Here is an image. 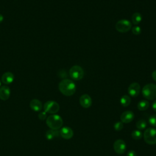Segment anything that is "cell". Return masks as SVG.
Instances as JSON below:
<instances>
[{
	"label": "cell",
	"mask_w": 156,
	"mask_h": 156,
	"mask_svg": "<svg viewBox=\"0 0 156 156\" xmlns=\"http://www.w3.org/2000/svg\"><path fill=\"white\" fill-rule=\"evenodd\" d=\"M132 27L131 23L127 20H120L115 24L116 29L121 33L127 32Z\"/></svg>",
	"instance_id": "7"
},
{
	"label": "cell",
	"mask_w": 156,
	"mask_h": 156,
	"mask_svg": "<svg viewBox=\"0 0 156 156\" xmlns=\"http://www.w3.org/2000/svg\"><path fill=\"white\" fill-rule=\"evenodd\" d=\"M131 102V99L128 95H124L120 99V103L123 107H127Z\"/></svg>",
	"instance_id": "18"
},
{
	"label": "cell",
	"mask_w": 156,
	"mask_h": 156,
	"mask_svg": "<svg viewBox=\"0 0 156 156\" xmlns=\"http://www.w3.org/2000/svg\"><path fill=\"white\" fill-rule=\"evenodd\" d=\"M152 107L153 110H154L155 112H156V100H155V101L152 102Z\"/></svg>",
	"instance_id": "28"
},
{
	"label": "cell",
	"mask_w": 156,
	"mask_h": 156,
	"mask_svg": "<svg viewBox=\"0 0 156 156\" xmlns=\"http://www.w3.org/2000/svg\"><path fill=\"white\" fill-rule=\"evenodd\" d=\"M149 103L146 100H142L140 101L137 104V108L140 111H144L148 108Z\"/></svg>",
	"instance_id": "17"
},
{
	"label": "cell",
	"mask_w": 156,
	"mask_h": 156,
	"mask_svg": "<svg viewBox=\"0 0 156 156\" xmlns=\"http://www.w3.org/2000/svg\"><path fill=\"white\" fill-rule=\"evenodd\" d=\"M114 129L116 131H120L123 129L124 125L123 123L121 121H116L115 124H114Z\"/></svg>",
	"instance_id": "23"
},
{
	"label": "cell",
	"mask_w": 156,
	"mask_h": 156,
	"mask_svg": "<svg viewBox=\"0 0 156 156\" xmlns=\"http://www.w3.org/2000/svg\"><path fill=\"white\" fill-rule=\"evenodd\" d=\"M113 149L116 153L118 154H122L126 150V144L124 140L118 139L113 143Z\"/></svg>",
	"instance_id": "8"
},
{
	"label": "cell",
	"mask_w": 156,
	"mask_h": 156,
	"mask_svg": "<svg viewBox=\"0 0 156 156\" xmlns=\"http://www.w3.org/2000/svg\"><path fill=\"white\" fill-rule=\"evenodd\" d=\"M142 94L147 100L156 99V85L148 83L144 85L142 89Z\"/></svg>",
	"instance_id": "3"
},
{
	"label": "cell",
	"mask_w": 156,
	"mask_h": 156,
	"mask_svg": "<svg viewBox=\"0 0 156 156\" xmlns=\"http://www.w3.org/2000/svg\"><path fill=\"white\" fill-rule=\"evenodd\" d=\"M46 122L51 129L58 130L63 125V119L60 116L53 114L47 117Z\"/></svg>",
	"instance_id": "2"
},
{
	"label": "cell",
	"mask_w": 156,
	"mask_h": 156,
	"mask_svg": "<svg viewBox=\"0 0 156 156\" xmlns=\"http://www.w3.org/2000/svg\"><path fill=\"white\" fill-rule=\"evenodd\" d=\"M3 20H4V17H3V16H2L1 14H0V23L2 22Z\"/></svg>",
	"instance_id": "29"
},
{
	"label": "cell",
	"mask_w": 156,
	"mask_h": 156,
	"mask_svg": "<svg viewBox=\"0 0 156 156\" xmlns=\"http://www.w3.org/2000/svg\"><path fill=\"white\" fill-rule=\"evenodd\" d=\"M79 103L83 108H88L91 105L92 100L88 94H83L79 98Z\"/></svg>",
	"instance_id": "10"
},
{
	"label": "cell",
	"mask_w": 156,
	"mask_h": 156,
	"mask_svg": "<svg viewBox=\"0 0 156 156\" xmlns=\"http://www.w3.org/2000/svg\"><path fill=\"white\" fill-rule=\"evenodd\" d=\"M141 20H142V16L140 13L135 12L132 15V21L134 24L135 25L138 24L141 21Z\"/></svg>",
	"instance_id": "19"
},
{
	"label": "cell",
	"mask_w": 156,
	"mask_h": 156,
	"mask_svg": "<svg viewBox=\"0 0 156 156\" xmlns=\"http://www.w3.org/2000/svg\"><path fill=\"white\" fill-rule=\"evenodd\" d=\"M60 136V132L58 130H48L46 133V137L48 140H52L55 137H58Z\"/></svg>",
	"instance_id": "16"
},
{
	"label": "cell",
	"mask_w": 156,
	"mask_h": 156,
	"mask_svg": "<svg viewBox=\"0 0 156 156\" xmlns=\"http://www.w3.org/2000/svg\"><path fill=\"white\" fill-rule=\"evenodd\" d=\"M152 79L156 82V70H155L152 72Z\"/></svg>",
	"instance_id": "27"
},
{
	"label": "cell",
	"mask_w": 156,
	"mask_h": 156,
	"mask_svg": "<svg viewBox=\"0 0 156 156\" xmlns=\"http://www.w3.org/2000/svg\"><path fill=\"white\" fill-rule=\"evenodd\" d=\"M148 121L151 126L156 127V114H154L150 116V117L149 118Z\"/></svg>",
	"instance_id": "22"
},
{
	"label": "cell",
	"mask_w": 156,
	"mask_h": 156,
	"mask_svg": "<svg viewBox=\"0 0 156 156\" xmlns=\"http://www.w3.org/2000/svg\"><path fill=\"white\" fill-rule=\"evenodd\" d=\"M144 141L150 145L156 144V129L149 127L144 132L143 134Z\"/></svg>",
	"instance_id": "4"
},
{
	"label": "cell",
	"mask_w": 156,
	"mask_h": 156,
	"mask_svg": "<svg viewBox=\"0 0 156 156\" xmlns=\"http://www.w3.org/2000/svg\"><path fill=\"white\" fill-rule=\"evenodd\" d=\"M134 118V114L132 111L127 110L124 112L120 116L121 121L122 123H129L133 121Z\"/></svg>",
	"instance_id": "12"
},
{
	"label": "cell",
	"mask_w": 156,
	"mask_h": 156,
	"mask_svg": "<svg viewBox=\"0 0 156 156\" xmlns=\"http://www.w3.org/2000/svg\"><path fill=\"white\" fill-rule=\"evenodd\" d=\"M29 106L30 108L35 112H40L43 108L41 102L37 99H34L31 100L29 103Z\"/></svg>",
	"instance_id": "14"
},
{
	"label": "cell",
	"mask_w": 156,
	"mask_h": 156,
	"mask_svg": "<svg viewBox=\"0 0 156 156\" xmlns=\"http://www.w3.org/2000/svg\"><path fill=\"white\" fill-rule=\"evenodd\" d=\"M14 75L11 72H6L3 74L1 77V80L4 84L8 85L11 83L14 80Z\"/></svg>",
	"instance_id": "15"
},
{
	"label": "cell",
	"mask_w": 156,
	"mask_h": 156,
	"mask_svg": "<svg viewBox=\"0 0 156 156\" xmlns=\"http://www.w3.org/2000/svg\"><path fill=\"white\" fill-rule=\"evenodd\" d=\"M44 111L47 113L55 114L57 113L60 109L59 104L54 101H48L46 102L43 106Z\"/></svg>",
	"instance_id": "6"
},
{
	"label": "cell",
	"mask_w": 156,
	"mask_h": 156,
	"mask_svg": "<svg viewBox=\"0 0 156 156\" xmlns=\"http://www.w3.org/2000/svg\"><path fill=\"white\" fill-rule=\"evenodd\" d=\"M1 86V81H0V87Z\"/></svg>",
	"instance_id": "30"
},
{
	"label": "cell",
	"mask_w": 156,
	"mask_h": 156,
	"mask_svg": "<svg viewBox=\"0 0 156 156\" xmlns=\"http://www.w3.org/2000/svg\"><path fill=\"white\" fill-rule=\"evenodd\" d=\"M127 156H136V154L135 151H134L133 150H130L127 152Z\"/></svg>",
	"instance_id": "26"
},
{
	"label": "cell",
	"mask_w": 156,
	"mask_h": 156,
	"mask_svg": "<svg viewBox=\"0 0 156 156\" xmlns=\"http://www.w3.org/2000/svg\"><path fill=\"white\" fill-rule=\"evenodd\" d=\"M132 33L133 34H135V35H139L141 32V27L140 26H135L132 27Z\"/></svg>",
	"instance_id": "24"
},
{
	"label": "cell",
	"mask_w": 156,
	"mask_h": 156,
	"mask_svg": "<svg viewBox=\"0 0 156 156\" xmlns=\"http://www.w3.org/2000/svg\"><path fill=\"white\" fill-rule=\"evenodd\" d=\"M60 135L64 139L69 140L71 139L74 135L73 130L68 126H65L61 128L59 131Z\"/></svg>",
	"instance_id": "11"
},
{
	"label": "cell",
	"mask_w": 156,
	"mask_h": 156,
	"mask_svg": "<svg viewBox=\"0 0 156 156\" xmlns=\"http://www.w3.org/2000/svg\"><path fill=\"white\" fill-rule=\"evenodd\" d=\"M10 96V89L9 87L4 85L0 88V99L2 101L7 100Z\"/></svg>",
	"instance_id": "13"
},
{
	"label": "cell",
	"mask_w": 156,
	"mask_h": 156,
	"mask_svg": "<svg viewBox=\"0 0 156 156\" xmlns=\"http://www.w3.org/2000/svg\"><path fill=\"white\" fill-rule=\"evenodd\" d=\"M60 91L65 96H70L74 94L76 90V87L74 82L68 79L61 80L58 84Z\"/></svg>",
	"instance_id": "1"
},
{
	"label": "cell",
	"mask_w": 156,
	"mask_h": 156,
	"mask_svg": "<svg viewBox=\"0 0 156 156\" xmlns=\"http://www.w3.org/2000/svg\"><path fill=\"white\" fill-rule=\"evenodd\" d=\"M38 118L41 120V121H43L45 119H46L47 118V113H46L44 111V112H41L39 113V114L38 115Z\"/></svg>",
	"instance_id": "25"
},
{
	"label": "cell",
	"mask_w": 156,
	"mask_h": 156,
	"mask_svg": "<svg viewBox=\"0 0 156 156\" xmlns=\"http://www.w3.org/2000/svg\"><path fill=\"white\" fill-rule=\"evenodd\" d=\"M136 127L138 130H143L147 127V122L144 119H140L136 122Z\"/></svg>",
	"instance_id": "20"
},
{
	"label": "cell",
	"mask_w": 156,
	"mask_h": 156,
	"mask_svg": "<svg viewBox=\"0 0 156 156\" xmlns=\"http://www.w3.org/2000/svg\"><path fill=\"white\" fill-rule=\"evenodd\" d=\"M131 135H132V137L133 139H134L135 140H138L142 138L143 133L140 130H133L132 132Z\"/></svg>",
	"instance_id": "21"
},
{
	"label": "cell",
	"mask_w": 156,
	"mask_h": 156,
	"mask_svg": "<svg viewBox=\"0 0 156 156\" xmlns=\"http://www.w3.org/2000/svg\"><path fill=\"white\" fill-rule=\"evenodd\" d=\"M69 76L72 79L79 80L83 77L84 71L80 66L74 65L69 69Z\"/></svg>",
	"instance_id": "5"
},
{
	"label": "cell",
	"mask_w": 156,
	"mask_h": 156,
	"mask_svg": "<svg viewBox=\"0 0 156 156\" xmlns=\"http://www.w3.org/2000/svg\"><path fill=\"white\" fill-rule=\"evenodd\" d=\"M140 92V85L137 82L132 83L128 87V93L132 97H136Z\"/></svg>",
	"instance_id": "9"
}]
</instances>
